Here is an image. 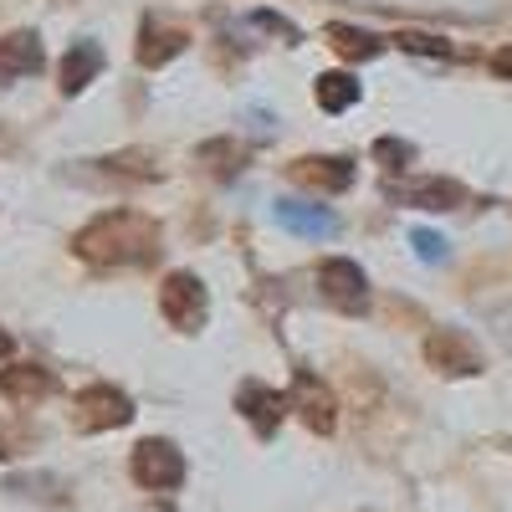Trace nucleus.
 <instances>
[{"mask_svg":"<svg viewBox=\"0 0 512 512\" xmlns=\"http://www.w3.org/2000/svg\"><path fill=\"white\" fill-rule=\"evenodd\" d=\"M72 251L93 267H134L159 251V221L144 210H108L72 236Z\"/></svg>","mask_w":512,"mask_h":512,"instance_id":"f257e3e1","label":"nucleus"},{"mask_svg":"<svg viewBox=\"0 0 512 512\" xmlns=\"http://www.w3.org/2000/svg\"><path fill=\"white\" fill-rule=\"evenodd\" d=\"M134 482L139 487H149V492H175V487H185V456L169 446V441H159V436H149V441H139L134 446Z\"/></svg>","mask_w":512,"mask_h":512,"instance_id":"f03ea898","label":"nucleus"},{"mask_svg":"<svg viewBox=\"0 0 512 512\" xmlns=\"http://www.w3.org/2000/svg\"><path fill=\"white\" fill-rule=\"evenodd\" d=\"M159 308L164 318L185 328V333H200L205 328V313H210V297H205V282L195 272H169L164 287H159Z\"/></svg>","mask_w":512,"mask_h":512,"instance_id":"7ed1b4c3","label":"nucleus"},{"mask_svg":"<svg viewBox=\"0 0 512 512\" xmlns=\"http://www.w3.org/2000/svg\"><path fill=\"white\" fill-rule=\"evenodd\" d=\"M318 292L338 313H364L369 308V277H364L359 262H349V256H328L318 267Z\"/></svg>","mask_w":512,"mask_h":512,"instance_id":"20e7f679","label":"nucleus"},{"mask_svg":"<svg viewBox=\"0 0 512 512\" xmlns=\"http://www.w3.org/2000/svg\"><path fill=\"white\" fill-rule=\"evenodd\" d=\"M425 364H431L436 374L466 379V374H482V349L456 328H436L431 338H425Z\"/></svg>","mask_w":512,"mask_h":512,"instance_id":"39448f33","label":"nucleus"},{"mask_svg":"<svg viewBox=\"0 0 512 512\" xmlns=\"http://www.w3.org/2000/svg\"><path fill=\"white\" fill-rule=\"evenodd\" d=\"M134 420V400L113 384H88L77 395V425L82 431H118V425Z\"/></svg>","mask_w":512,"mask_h":512,"instance_id":"423d86ee","label":"nucleus"},{"mask_svg":"<svg viewBox=\"0 0 512 512\" xmlns=\"http://www.w3.org/2000/svg\"><path fill=\"white\" fill-rule=\"evenodd\" d=\"M292 410L308 420V431L333 436V425H338V395L328 390L318 374H308V369L292 374Z\"/></svg>","mask_w":512,"mask_h":512,"instance_id":"0eeeda50","label":"nucleus"},{"mask_svg":"<svg viewBox=\"0 0 512 512\" xmlns=\"http://www.w3.org/2000/svg\"><path fill=\"white\" fill-rule=\"evenodd\" d=\"M236 410L251 420V431L267 441V436H277V425H282V415L292 410V400L277 395V390H267L262 379H246L241 390H236Z\"/></svg>","mask_w":512,"mask_h":512,"instance_id":"6e6552de","label":"nucleus"},{"mask_svg":"<svg viewBox=\"0 0 512 512\" xmlns=\"http://www.w3.org/2000/svg\"><path fill=\"white\" fill-rule=\"evenodd\" d=\"M287 175H292L297 185H308V190L338 195V190L354 185V159H344V154H308V159L287 164Z\"/></svg>","mask_w":512,"mask_h":512,"instance_id":"1a4fd4ad","label":"nucleus"},{"mask_svg":"<svg viewBox=\"0 0 512 512\" xmlns=\"http://www.w3.org/2000/svg\"><path fill=\"white\" fill-rule=\"evenodd\" d=\"M185 47H190V31L185 26L144 16V26H139V67H164V62H175Z\"/></svg>","mask_w":512,"mask_h":512,"instance_id":"9d476101","label":"nucleus"},{"mask_svg":"<svg viewBox=\"0 0 512 512\" xmlns=\"http://www.w3.org/2000/svg\"><path fill=\"white\" fill-rule=\"evenodd\" d=\"M47 52H41V36L36 31H11L0 36V82H21V77H36Z\"/></svg>","mask_w":512,"mask_h":512,"instance_id":"9b49d317","label":"nucleus"},{"mask_svg":"<svg viewBox=\"0 0 512 512\" xmlns=\"http://www.w3.org/2000/svg\"><path fill=\"white\" fill-rule=\"evenodd\" d=\"M390 195L400 205H415V210H461L466 205V185L456 180H410V185H390Z\"/></svg>","mask_w":512,"mask_h":512,"instance_id":"f8f14e48","label":"nucleus"},{"mask_svg":"<svg viewBox=\"0 0 512 512\" xmlns=\"http://www.w3.org/2000/svg\"><path fill=\"white\" fill-rule=\"evenodd\" d=\"M0 395L26 410V405L52 395V374L41 369V364H11V369H0Z\"/></svg>","mask_w":512,"mask_h":512,"instance_id":"ddd939ff","label":"nucleus"},{"mask_svg":"<svg viewBox=\"0 0 512 512\" xmlns=\"http://www.w3.org/2000/svg\"><path fill=\"white\" fill-rule=\"evenodd\" d=\"M98 72H103V47H98V41H77V47L62 57V67H57V88L67 98H77Z\"/></svg>","mask_w":512,"mask_h":512,"instance_id":"4468645a","label":"nucleus"},{"mask_svg":"<svg viewBox=\"0 0 512 512\" xmlns=\"http://www.w3.org/2000/svg\"><path fill=\"white\" fill-rule=\"evenodd\" d=\"M323 36H328V47H333L338 57H344V62H374V57L384 52V36L359 31V26H344V21L323 26Z\"/></svg>","mask_w":512,"mask_h":512,"instance_id":"2eb2a0df","label":"nucleus"},{"mask_svg":"<svg viewBox=\"0 0 512 512\" xmlns=\"http://www.w3.org/2000/svg\"><path fill=\"white\" fill-rule=\"evenodd\" d=\"M277 221H282L287 231H297V236H333V231H338V221L328 216V210L303 205V200H277Z\"/></svg>","mask_w":512,"mask_h":512,"instance_id":"dca6fc26","label":"nucleus"},{"mask_svg":"<svg viewBox=\"0 0 512 512\" xmlns=\"http://www.w3.org/2000/svg\"><path fill=\"white\" fill-rule=\"evenodd\" d=\"M313 98L323 113H349L359 103V82H354V72H323L313 82Z\"/></svg>","mask_w":512,"mask_h":512,"instance_id":"f3484780","label":"nucleus"},{"mask_svg":"<svg viewBox=\"0 0 512 512\" xmlns=\"http://www.w3.org/2000/svg\"><path fill=\"white\" fill-rule=\"evenodd\" d=\"M195 159L210 169V175H236L241 149H236L231 139H210V144H200V149H195Z\"/></svg>","mask_w":512,"mask_h":512,"instance_id":"a211bd4d","label":"nucleus"},{"mask_svg":"<svg viewBox=\"0 0 512 512\" xmlns=\"http://www.w3.org/2000/svg\"><path fill=\"white\" fill-rule=\"evenodd\" d=\"M390 41H395L400 52H415V57H451V41L425 36V31H395Z\"/></svg>","mask_w":512,"mask_h":512,"instance_id":"6ab92c4d","label":"nucleus"},{"mask_svg":"<svg viewBox=\"0 0 512 512\" xmlns=\"http://www.w3.org/2000/svg\"><path fill=\"white\" fill-rule=\"evenodd\" d=\"M374 159H379L384 169H405V164L415 159V149H410L405 139H390V134H384V139H374Z\"/></svg>","mask_w":512,"mask_h":512,"instance_id":"aec40b11","label":"nucleus"},{"mask_svg":"<svg viewBox=\"0 0 512 512\" xmlns=\"http://www.w3.org/2000/svg\"><path fill=\"white\" fill-rule=\"evenodd\" d=\"M251 21H256V26H262V31H277V36H282V41H303V31H297V26H292V21H282V16H277V11H256V16H251Z\"/></svg>","mask_w":512,"mask_h":512,"instance_id":"412c9836","label":"nucleus"},{"mask_svg":"<svg viewBox=\"0 0 512 512\" xmlns=\"http://www.w3.org/2000/svg\"><path fill=\"white\" fill-rule=\"evenodd\" d=\"M410 241H415V251L425 256V262H446V241H441L436 231H415Z\"/></svg>","mask_w":512,"mask_h":512,"instance_id":"4be33fe9","label":"nucleus"},{"mask_svg":"<svg viewBox=\"0 0 512 512\" xmlns=\"http://www.w3.org/2000/svg\"><path fill=\"white\" fill-rule=\"evenodd\" d=\"M492 72H497V77H512V47H497V52H492Z\"/></svg>","mask_w":512,"mask_h":512,"instance_id":"5701e85b","label":"nucleus"},{"mask_svg":"<svg viewBox=\"0 0 512 512\" xmlns=\"http://www.w3.org/2000/svg\"><path fill=\"white\" fill-rule=\"evenodd\" d=\"M0 359H11V333L0 328Z\"/></svg>","mask_w":512,"mask_h":512,"instance_id":"b1692460","label":"nucleus"}]
</instances>
